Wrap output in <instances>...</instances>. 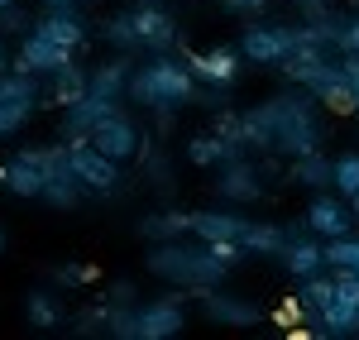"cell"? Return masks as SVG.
I'll use <instances>...</instances> for the list:
<instances>
[{
    "label": "cell",
    "instance_id": "obj_8",
    "mask_svg": "<svg viewBox=\"0 0 359 340\" xmlns=\"http://www.w3.org/2000/svg\"><path fill=\"white\" fill-rule=\"evenodd\" d=\"M292 48H297L292 25H249L245 39H240V53H245L249 62H259V67H278Z\"/></svg>",
    "mask_w": 359,
    "mask_h": 340
},
{
    "label": "cell",
    "instance_id": "obj_14",
    "mask_svg": "<svg viewBox=\"0 0 359 340\" xmlns=\"http://www.w3.org/2000/svg\"><path fill=\"white\" fill-rule=\"evenodd\" d=\"M130 20H135V34H139V43H144V53H168L177 43V20L168 15L163 5L144 0L139 10H130Z\"/></svg>",
    "mask_w": 359,
    "mask_h": 340
},
{
    "label": "cell",
    "instance_id": "obj_47",
    "mask_svg": "<svg viewBox=\"0 0 359 340\" xmlns=\"http://www.w3.org/2000/svg\"><path fill=\"white\" fill-rule=\"evenodd\" d=\"M0 5H10V0H0Z\"/></svg>",
    "mask_w": 359,
    "mask_h": 340
},
{
    "label": "cell",
    "instance_id": "obj_16",
    "mask_svg": "<svg viewBox=\"0 0 359 340\" xmlns=\"http://www.w3.org/2000/svg\"><path fill=\"white\" fill-rule=\"evenodd\" d=\"M111 111H115V101H106V96H91V91H86V96H77L72 106H62V130H57V135H62L67 144L91 140V130H96V125H101Z\"/></svg>",
    "mask_w": 359,
    "mask_h": 340
},
{
    "label": "cell",
    "instance_id": "obj_34",
    "mask_svg": "<svg viewBox=\"0 0 359 340\" xmlns=\"http://www.w3.org/2000/svg\"><path fill=\"white\" fill-rule=\"evenodd\" d=\"M144 172H149L154 187H172V163H168L163 149H149V154H144Z\"/></svg>",
    "mask_w": 359,
    "mask_h": 340
},
{
    "label": "cell",
    "instance_id": "obj_27",
    "mask_svg": "<svg viewBox=\"0 0 359 340\" xmlns=\"http://www.w3.org/2000/svg\"><path fill=\"white\" fill-rule=\"evenodd\" d=\"M187 158H192L196 168H221V163H230V158H245L235 144H225L216 130L211 135H196L192 144H187Z\"/></svg>",
    "mask_w": 359,
    "mask_h": 340
},
{
    "label": "cell",
    "instance_id": "obj_26",
    "mask_svg": "<svg viewBox=\"0 0 359 340\" xmlns=\"http://www.w3.org/2000/svg\"><path fill=\"white\" fill-rule=\"evenodd\" d=\"M86 77H91V72H86L77 57H72V62H62L57 72H48V82H53L48 101H53V106H72L77 96H86Z\"/></svg>",
    "mask_w": 359,
    "mask_h": 340
},
{
    "label": "cell",
    "instance_id": "obj_24",
    "mask_svg": "<svg viewBox=\"0 0 359 340\" xmlns=\"http://www.w3.org/2000/svg\"><path fill=\"white\" fill-rule=\"evenodd\" d=\"M245 254H264V259H283L287 250V230L283 226H269V221H249L245 235H240Z\"/></svg>",
    "mask_w": 359,
    "mask_h": 340
},
{
    "label": "cell",
    "instance_id": "obj_49",
    "mask_svg": "<svg viewBox=\"0 0 359 340\" xmlns=\"http://www.w3.org/2000/svg\"><path fill=\"white\" fill-rule=\"evenodd\" d=\"M355 331H359V326H355Z\"/></svg>",
    "mask_w": 359,
    "mask_h": 340
},
{
    "label": "cell",
    "instance_id": "obj_46",
    "mask_svg": "<svg viewBox=\"0 0 359 340\" xmlns=\"http://www.w3.org/2000/svg\"><path fill=\"white\" fill-rule=\"evenodd\" d=\"M5 245H10V235H5V226H0V254H5Z\"/></svg>",
    "mask_w": 359,
    "mask_h": 340
},
{
    "label": "cell",
    "instance_id": "obj_20",
    "mask_svg": "<svg viewBox=\"0 0 359 340\" xmlns=\"http://www.w3.org/2000/svg\"><path fill=\"white\" fill-rule=\"evenodd\" d=\"M139 240H149V245H163V240H182V235H192V211H177V206H168V211H149V216H139Z\"/></svg>",
    "mask_w": 359,
    "mask_h": 340
},
{
    "label": "cell",
    "instance_id": "obj_5",
    "mask_svg": "<svg viewBox=\"0 0 359 340\" xmlns=\"http://www.w3.org/2000/svg\"><path fill=\"white\" fill-rule=\"evenodd\" d=\"M311 326H316V336H355V326H359V278L355 273H335L331 278L321 316Z\"/></svg>",
    "mask_w": 359,
    "mask_h": 340
},
{
    "label": "cell",
    "instance_id": "obj_30",
    "mask_svg": "<svg viewBox=\"0 0 359 340\" xmlns=\"http://www.w3.org/2000/svg\"><path fill=\"white\" fill-rule=\"evenodd\" d=\"M25 316H29V326H39V331L62 326V307H57V297H48V292H29L25 297Z\"/></svg>",
    "mask_w": 359,
    "mask_h": 340
},
{
    "label": "cell",
    "instance_id": "obj_25",
    "mask_svg": "<svg viewBox=\"0 0 359 340\" xmlns=\"http://www.w3.org/2000/svg\"><path fill=\"white\" fill-rule=\"evenodd\" d=\"M39 197L48 201V206H57V211H72V206L86 197V187L77 182L72 168H53L48 177H43V192H39Z\"/></svg>",
    "mask_w": 359,
    "mask_h": 340
},
{
    "label": "cell",
    "instance_id": "obj_29",
    "mask_svg": "<svg viewBox=\"0 0 359 340\" xmlns=\"http://www.w3.org/2000/svg\"><path fill=\"white\" fill-rule=\"evenodd\" d=\"M326 268L359 278V235H335V240H326Z\"/></svg>",
    "mask_w": 359,
    "mask_h": 340
},
{
    "label": "cell",
    "instance_id": "obj_6",
    "mask_svg": "<svg viewBox=\"0 0 359 340\" xmlns=\"http://www.w3.org/2000/svg\"><path fill=\"white\" fill-rule=\"evenodd\" d=\"M67 154H72V172H77V182H82L91 197H111V192H120V163H115L111 154H101L91 140L67 144Z\"/></svg>",
    "mask_w": 359,
    "mask_h": 340
},
{
    "label": "cell",
    "instance_id": "obj_35",
    "mask_svg": "<svg viewBox=\"0 0 359 340\" xmlns=\"http://www.w3.org/2000/svg\"><path fill=\"white\" fill-rule=\"evenodd\" d=\"M335 53H359V15L335 25Z\"/></svg>",
    "mask_w": 359,
    "mask_h": 340
},
{
    "label": "cell",
    "instance_id": "obj_1",
    "mask_svg": "<svg viewBox=\"0 0 359 340\" xmlns=\"http://www.w3.org/2000/svg\"><path fill=\"white\" fill-rule=\"evenodd\" d=\"M235 144L245 154L273 149L283 158H297L306 149H321V101L306 86H292L283 96H269L264 106L240 111V135H235Z\"/></svg>",
    "mask_w": 359,
    "mask_h": 340
},
{
    "label": "cell",
    "instance_id": "obj_31",
    "mask_svg": "<svg viewBox=\"0 0 359 340\" xmlns=\"http://www.w3.org/2000/svg\"><path fill=\"white\" fill-rule=\"evenodd\" d=\"M331 187L340 192V197H355V192H359V154H345V158H335Z\"/></svg>",
    "mask_w": 359,
    "mask_h": 340
},
{
    "label": "cell",
    "instance_id": "obj_48",
    "mask_svg": "<svg viewBox=\"0 0 359 340\" xmlns=\"http://www.w3.org/2000/svg\"><path fill=\"white\" fill-rule=\"evenodd\" d=\"M77 5H86V0H77Z\"/></svg>",
    "mask_w": 359,
    "mask_h": 340
},
{
    "label": "cell",
    "instance_id": "obj_3",
    "mask_svg": "<svg viewBox=\"0 0 359 340\" xmlns=\"http://www.w3.org/2000/svg\"><path fill=\"white\" fill-rule=\"evenodd\" d=\"M125 96L149 111H182L187 101H196V77L182 57H149L144 67L130 72Z\"/></svg>",
    "mask_w": 359,
    "mask_h": 340
},
{
    "label": "cell",
    "instance_id": "obj_23",
    "mask_svg": "<svg viewBox=\"0 0 359 340\" xmlns=\"http://www.w3.org/2000/svg\"><path fill=\"white\" fill-rule=\"evenodd\" d=\"M292 182L297 187H311V192H326L331 187V177H335V158H326L321 149H306V154H297L292 158Z\"/></svg>",
    "mask_w": 359,
    "mask_h": 340
},
{
    "label": "cell",
    "instance_id": "obj_40",
    "mask_svg": "<svg viewBox=\"0 0 359 340\" xmlns=\"http://www.w3.org/2000/svg\"><path fill=\"white\" fill-rule=\"evenodd\" d=\"M106 302H115V307H135V302H139L135 283H130V278H115L111 292H106Z\"/></svg>",
    "mask_w": 359,
    "mask_h": 340
},
{
    "label": "cell",
    "instance_id": "obj_17",
    "mask_svg": "<svg viewBox=\"0 0 359 340\" xmlns=\"http://www.w3.org/2000/svg\"><path fill=\"white\" fill-rule=\"evenodd\" d=\"M311 235H321V240H335V235H350L355 226V211H350V201L345 197H331V192H321V197L306 206V221H302Z\"/></svg>",
    "mask_w": 359,
    "mask_h": 340
},
{
    "label": "cell",
    "instance_id": "obj_7",
    "mask_svg": "<svg viewBox=\"0 0 359 340\" xmlns=\"http://www.w3.org/2000/svg\"><path fill=\"white\" fill-rule=\"evenodd\" d=\"M187 326V307H182V287L154 297V302H139L135 307V340H172Z\"/></svg>",
    "mask_w": 359,
    "mask_h": 340
},
{
    "label": "cell",
    "instance_id": "obj_36",
    "mask_svg": "<svg viewBox=\"0 0 359 340\" xmlns=\"http://www.w3.org/2000/svg\"><path fill=\"white\" fill-rule=\"evenodd\" d=\"M0 34H29V15L10 0V5H0Z\"/></svg>",
    "mask_w": 359,
    "mask_h": 340
},
{
    "label": "cell",
    "instance_id": "obj_37",
    "mask_svg": "<svg viewBox=\"0 0 359 340\" xmlns=\"http://www.w3.org/2000/svg\"><path fill=\"white\" fill-rule=\"evenodd\" d=\"M201 245H206L211 254L221 259V264H230V268H235V264L245 259V245H240V240H201Z\"/></svg>",
    "mask_w": 359,
    "mask_h": 340
},
{
    "label": "cell",
    "instance_id": "obj_15",
    "mask_svg": "<svg viewBox=\"0 0 359 340\" xmlns=\"http://www.w3.org/2000/svg\"><path fill=\"white\" fill-rule=\"evenodd\" d=\"M216 197L230 201V206H249V201L264 197V177H259V168H254V163H245V158H230V163H221Z\"/></svg>",
    "mask_w": 359,
    "mask_h": 340
},
{
    "label": "cell",
    "instance_id": "obj_45",
    "mask_svg": "<svg viewBox=\"0 0 359 340\" xmlns=\"http://www.w3.org/2000/svg\"><path fill=\"white\" fill-rule=\"evenodd\" d=\"M5 62H10V53H5V39H0V72H5Z\"/></svg>",
    "mask_w": 359,
    "mask_h": 340
},
{
    "label": "cell",
    "instance_id": "obj_13",
    "mask_svg": "<svg viewBox=\"0 0 359 340\" xmlns=\"http://www.w3.org/2000/svg\"><path fill=\"white\" fill-rule=\"evenodd\" d=\"M302 86L321 101V106H331V111H350V101H355L350 77H345V67H340L335 57H321V62L302 77Z\"/></svg>",
    "mask_w": 359,
    "mask_h": 340
},
{
    "label": "cell",
    "instance_id": "obj_38",
    "mask_svg": "<svg viewBox=\"0 0 359 340\" xmlns=\"http://www.w3.org/2000/svg\"><path fill=\"white\" fill-rule=\"evenodd\" d=\"M273 326H287V331H297V326H306L302 302H297V297H287V302H283V307L273 312Z\"/></svg>",
    "mask_w": 359,
    "mask_h": 340
},
{
    "label": "cell",
    "instance_id": "obj_33",
    "mask_svg": "<svg viewBox=\"0 0 359 340\" xmlns=\"http://www.w3.org/2000/svg\"><path fill=\"white\" fill-rule=\"evenodd\" d=\"M101 273H96V264H57L53 268V283L57 287H86V283H96Z\"/></svg>",
    "mask_w": 359,
    "mask_h": 340
},
{
    "label": "cell",
    "instance_id": "obj_41",
    "mask_svg": "<svg viewBox=\"0 0 359 340\" xmlns=\"http://www.w3.org/2000/svg\"><path fill=\"white\" fill-rule=\"evenodd\" d=\"M340 67H345V77H350V91H355V101H350V111L359 115V53H345V57H340Z\"/></svg>",
    "mask_w": 359,
    "mask_h": 340
},
{
    "label": "cell",
    "instance_id": "obj_4",
    "mask_svg": "<svg viewBox=\"0 0 359 340\" xmlns=\"http://www.w3.org/2000/svg\"><path fill=\"white\" fill-rule=\"evenodd\" d=\"M39 115V77L34 72H0V140L20 135Z\"/></svg>",
    "mask_w": 359,
    "mask_h": 340
},
{
    "label": "cell",
    "instance_id": "obj_22",
    "mask_svg": "<svg viewBox=\"0 0 359 340\" xmlns=\"http://www.w3.org/2000/svg\"><path fill=\"white\" fill-rule=\"evenodd\" d=\"M249 216L240 211H192V235L196 240H240Z\"/></svg>",
    "mask_w": 359,
    "mask_h": 340
},
{
    "label": "cell",
    "instance_id": "obj_42",
    "mask_svg": "<svg viewBox=\"0 0 359 340\" xmlns=\"http://www.w3.org/2000/svg\"><path fill=\"white\" fill-rule=\"evenodd\" d=\"M230 15H264L269 10V0H221Z\"/></svg>",
    "mask_w": 359,
    "mask_h": 340
},
{
    "label": "cell",
    "instance_id": "obj_10",
    "mask_svg": "<svg viewBox=\"0 0 359 340\" xmlns=\"http://www.w3.org/2000/svg\"><path fill=\"white\" fill-rule=\"evenodd\" d=\"M72 57H77V53H72L67 43H57V39H48V34H39V29L29 25L15 67H20V72H34V77H48V72H57V67L72 62Z\"/></svg>",
    "mask_w": 359,
    "mask_h": 340
},
{
    "label": "cell",
    "instance_id": "obj_28",
    "mask_svg": "<svg viewBox=\"0 0 359 340\" xmlns=\"http://www.w3.org/2000/svg\"><path fill=\"white\" fill-rule=\"evenodd\" d=\"M101 39L111 43L115 53H125V57L144 53V43H139V34H135V20H130V15H111V20L101 25Z\"/></svg>",
    "mask_w": 359,
    "mask_h": 340
},
{
    "label": "cell",
    "instance_id": "obj_21",
    "mask_svg": "<svg viewBox=\"0 0 359 340\" xmlns=\"http://www.w3.org/2000/svg\"><path fill=\"white\" fill-rule=\"evenodd\" d=\"M130 57L125 53H115V57H106L101 67H91V77H86V91L91 96H106V101H120L125 96V86H130Z\"/></svg>",
    "mask_w": 359,
    "mask_h": 340
},
{
    "label": "cell",
    "instance_id": "obj_12",
    "mask_svg": "<svg viewBox=\"0 0 359 340\" xmlns=\"http://www.w3.org/2000/svg\"><path fill=\"white\" fill-rule=\"evenodd\" d=\"M283 268L302 283L311 273H326V240L311 235L306 226H292L287 230V250H283Z\"/></svg>",
    "mask_w": 359,
    "mask_h": 340
},
{
    "label": "cell",
    "instance_id": "obj_9",
    "mask_svg": "<svg viewBox=\"0 0 359 340\" xmlns=\"http://www.w3.org/2000/svg\"><path fill=\"white\" fill-rule=\"evenodd\" d=\"M43 177H48V149H34V144H25L10 163H0V182L15 197H39L43 192Z\"/></svg>",
    "mask_w": 359,
    "mask_h": 340
},
{
    "label": "cell",
    "instance_id": "obj_2",
    "mask_svg": "<svg viewBox=\"0 0 359 340\" xmlns=\"http://www.w3.org/2000/svg\"><path fill=\"white\" fill-rule=\"evenodd\" d=\"M149 273L163 278L168 287H182V292H192V297H206L211 287H221L225 278H230V264H221L206 245L192 250L187 235H182V240H163V245L149 250Z\"/></svg>",
    "mask_w": 359,
    "mask_h": 340
},
{
    "label": "cell",
    "instance_id": "obj_44",
    "mask_svg": "<svg viewBox=\"0 0 359 340\" xmlns=\"http://www.w3.org/2000/svg\"><path fill=\"white\" fill-rule=\"evenodd\" d=\"M345 201H350V211H355V221H359V192H355V197H345Z\"/></svg>",
    "mask_w": 359,
    "mask_h": 340
},
{
    "label": "cell",
    "instance_id": "obj_11",
    "mask_svg": "<svg viewBox=\"0 0 359 340\" xmlns=\"http://www.w3.org/2000/svg\"><path fill=\"white\" fill-rule=\"evenodd\" d=\"M91 144H96L101 154H111L115 163H130L139 149H144V140H139V130H135V120L120 111V106H115V111L106 115L96 130H91Z\"/></svg>",
    "mask_w": 359,
    "mask_h": 340
},
{
    "label": "cell",
    "instance_id": "obj_43",
    "mask_svg": "<svg viewBox=\"0 0 359 340\" xmlns=\"http://www.w3.org/2000/svg\"><path fill=\"white\" fill-rule=\"evenodd\" d=\"M43 10H77V0H43Z\"/></svg>",
    "mask_w": 359,
    "mask_h": 340
},
{
    "label": "cell",
    "instance_id": "obj_18",
    "mask_svg": "<svg viewBox=\"0 0 359 340\" xmlns=\"http://www.w3.org/2000/svg\"><path fill=\"white\" fill-rule=\"evenodd\" d=\"M201 316L216 321V326H259V321H264V312H259L254 302L230 297V292H221V287H211V292L201 297Z\"/></svg>",
    "mask_w": 359,
    "mask_h": 340
},
{
    "label": "cell",
    "instance_id": "obj_32",
    "mask_svg": "<svg viewBox=\"0 0 359 340\" xmlns=\"http://www.w3.org/2000/svg\"><path fill=\"white\" fill-rule=\"evenodd\" d=\"M135 307H139V302H135ZM135 307H115V302H106V336L135 340Z\"/></svg>",
    "mask_w": 359,
    "mask_h": 340
},
{
    "label": "cell",
    "instance_id": "obj_39",
    "mask_svg": "<svg viewBox=\"0 0 359 340\" xmlns=\"http://www.w3.org/2000/svg\"><path fill=\"white\" fill-rule=\"evenodd\" d=\"M106 331V307H86L77 312V336H101Z\"/></svg>",
    "mask_w": 359,
    "mask_h": 340
},
{
    "label": "cell",
    "instance_id": "obj_19",
    "mask_svg": "<svg viewBox=\"0 0 359 340\" xmlns=\"http://www.w3.org/2000/svg\"><path fill=\"white\" fill-rule=\"evenodd\" d=\"M240 62H245L240 48H206V53H187V67H192L196 82H216V86L235 82V77H240Z\"/></svg>",
    "mask_w": 359,
    "mask_h": 340
}]
</instances>
